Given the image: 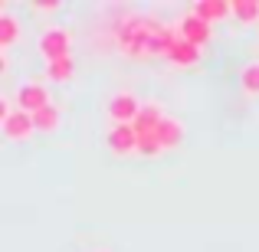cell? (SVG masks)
Wrapping results in <instances>:
<instances>
[{
    "label": "cell",
    "instance_id": "11",
    "mask_svg": "<svg viewBox=\"0 0 259 252\" xmlns=\"http://www.w3.org/2000/svg\"><path fill=\"white\" fill-rule=\"evenodd\" d=\"M154 134H158L161 147H164V151H171V147H177L184 141V125L177 118H167V115H164V121H161V128Z\"/></svg>",
    "mask_w": 259,
    "mask_h": 252
},
{
    "label": "cell",
    "instance_id": "13",
    "mask_svg": "<svg viewBox=\"0 0 259 252\" xmlns=\"http://www.w3.org/2000/svg\"><path fill=\"white\" fill-rule=\"evenodd\" d=\"M20 39V20L10 13H0V53H7Z\"/></svg>",
    "mask_w": 259,
    "mask_h": 252
},
{
    "label": "cell",
    "instance_id": "5",
    "mask_svg": "<svg viewBox=\"0 0 259 252\" xmlns=\"http://www.w3.org/2000/svg\"><path fill=\"white\" fill-rule=\"evenodd\" d=\"M0 128H4V138L7 141H26L33 131H36V128H33V115L30 112H20V108H13V112L0 121Z\"/></svg>",
    "mask_w": 259,
    "mask_h": 252
},
{
    "label": "cell",
    "instance_id": "18",
    "mask_svg": "<svg viewBox=\"0 0 259 252\" xmlns=\"http://www.w3.org/2000/svg\"><path fill=\"white\" fill-rule=\"evenodd\" d=\"M33 10H59V0H53V4H33Z\"/></svg>",
    "mask_w": 259,
    "mask_h": 252
},
{
    "label": "cell",
    "instance_id": "14",
    "mask_svg": "<svg viewBox=\"0 0 259 252\" xmlns=\"http://www.w3.org/2000/svg\"><path fill=\"white\" fill-rule=\"evenodd\" d=\"M72 72H76V63H72V56L56 59V63H46V79H50V82H56V85L69 82Z\"/></svg>",
    "mask_w": 259,
    "mask_h": 252
},
{
    "label": "cell",
    "instance_id": "12",
    "mask_svg": "<svg viewBox=\"0 0 259 252\" xmlns=\"http://www.w3.org/2000/svg\"><path fill=\"white\" fill-rule=\"evenodd\" d=\"M59 125H63V112H59L56 105H46V108H39V112L33 115V128L43 131V134L59 131Z\"/></svg>",
    "mask_w": 259,
    "mask_h": 252
},
{
    "label": "cell",
    "instance_id": "1",
    "mask_svg": "<svg viewBox=\"0 0 259 252\" xmlns=\"http://www.w3.org/2000/svg\"><path fill=\"white\" fill-rule=\"evenodd\" d=\"M161 26L164 23H161V20H151V17H125L118 23V30H115L121 53L132 56V59H151V39Z\"/></svg>",
    "mask_w": 259,
    "mask_h": 252
},
{
    "label": "cell",
    "instance_id": "3",
    "mask_svg": "<svg viewBox=\"0 0 259 252\" xmlns=\"http://www.w3.org/2000/svg\"><path fill=\"white\" fill-rule=\"evenodd\" d=\"M138 98H135L132 92H115L112 98H108V118L115 121V125H135V118L141 115Z\"/></svg>",
    "mask_w": 259,
    "mask_h": 252
},
{
    "label": "cell",
    "instance_id": "8",
    "mask_svg": "<svg viewBox=\"0 0 259 252\" xmlns=\"http://www.w3.org/2000/svg\"><path fill=\"white\" fill-rule=\"evenodd\" d=\"M194 13L203 20V23H220V20L233 17V4H223V0H200V4H194Z\"/></svg>",
    "mask_w": 259,
    "mask_h": 252
},
{
    "label": "cell",
    "instance_id": "19",
    "mask_svg": "<svg viewBox=\"0 0 259 252\" xmlns=\"http://www.w3.org/2000/svg\"><path fill=\"white\" fill-rule=\"evenodd\" d=\"M99 252H102V249H99Z\"/></svg>",
    "mask_w": 259,
    "mask_h": 252
},
{
    "label": "cell",
    "instance_id": "10",
    "mask_svg": "<svg viewBox=\"0 0 259 252\" xmlns=\"http://www.w3.org/2000/svg\"><path fill=\"white\" fill-rule=\"evenodd\" d=\"M167 59H171L174 66H181V69H187V66H197V63H200V46L187 43V39H177L174 49L167 53Z\"/></svg>",
    "mask_w": 259,
    "mask_h": 252
},
{
    "label": "cell",
    "instance_id": "9",
    "mask_svg": "<svg viewBox=\"0 0 259 252\" xmlns=\"http://www.w3.org/2000/svg\"><path fill=\"white\" fill-rule=\"evenodd\" d=\"M161 121H164V112H161L158 105H145L141 108V115L138 118H135V134H138V138H145V134H154L161 128Z\"/></svg>",
    "mask_w": 259,
    "mask_h": 252
},
{
    "label": "cell",
    "instance_id": "4",
    "mask_svg": "<svg viewBox=\"0 0 259 252\" xmlns=\"http://www.w3.org/2000/svg\"><path fill=\"white\" fill-rule=\"evenodd\" d=\"M17 108L20 112H30V115H36L39 108H46V105H53L50 102V88L46 85H39V82H23L17 88Z\"/></svg>",
    "mask_w": 259,
    "mask_h": 252
},
{
    "label": "cell",
    "instance_id": "7",
    "mask_svg": "<svg viewBox=\"0 0 259 252\" xmlns=\"http://www.w3.org/2000/svg\"><path fill=\"white\" fill-rule=\"evenodd\" d=\"M177 33H181V39H187V43L203 46V43H210V33H213V26L203 23L197 13H187V17L177 23Z\"/></svg>",
    "mask_w": 259,
    "mask_h": 252
},
{
    "label": "cell",
    "instance_id": "15",
    "mask_svg": "<svg viewBox=\"0 0 259 252\" xmlns=\"http://www.w3.org/2000/svg\"><path fill=\"white\" fill-rule=\"evenodd\" d=\"M240 85H243V92L246 95H259V59H253V63H246L240 69Z\"/></svg>",
    "mask_w": 259,
    "mask_h": 252
},
{
    "label": "cell",
    "instance_id": "16",
    "mask_svg": "<svg viewBox=\"0 0 259 252\" xmlns=\"http://www.w3.org/2000/svg\"><path fill=\"white\" fill-rule=\"evenodd\" d=\"M233 17H236V23H256L259 20V0H236L233 4Z\"/></svg>",
    "mask_w": 259,
    "mask_h": 252
},
{
    "label": "cell",
    "instance_id": "6",
    "mask_svg": "<svg viewBox=\"0 0 259 252\" xmlns=\"http://www.w3.org/2000/svg\"><path fill=\"white\" fill-rule=\"evenodd\" d=\"M108 151L118 154V158L138 154V134H135V128L132 125H115L108 131Z\"/></svg>",
    "mask_w": 259,
    "mask_h": 252
},
{
    "label": "cell",
    "instance_id": "17",
    "mask_svg": "<svg viewBox=\"0 0 259 252\" xmlns=\"http://www.w3.org/2000/svg\"><path fill=\"white\" fill-rule=\"evenodd\" d=\"M164 151L158 141V134H145V138H138V154L141 158H158V154Z\"/></svg>",
    "mask_w": 259,
    "mask_h": 252
},
{
    "label": "cell",
    "instance_id": "2",
    "mask_svg": "<svg viewBox=\"0 0 259 252\" xmlns=\"http://www.w3.org/2000/svg\"><path fill=\"white\" fill-rule=\"evenodd\" d=\"M36 49L46 63H56V59H66L72 49V33L66 26H46L36 39Z\"/></svg>",
    "mask_w": 259,
    "mask_h": 252
}]
</instances>
